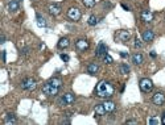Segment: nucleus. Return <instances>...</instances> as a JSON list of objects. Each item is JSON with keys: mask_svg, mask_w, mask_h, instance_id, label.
Here are the masks:
<instances>
[{"mask_svg": "<svg viewBox=\"0 0 165 125\" xmlns=\"http://www.w3.org/2000/svg\"><path fill=\"white\" fill-rule=\"evenodd\" d=\"M114 94V87L111 84L110 82H106V80H100L96 84L95 87V95L98 98H102V99H107L110 96H112Z\"/></svg>", "mask_w": 165, "mask_h": 125, "instance_id": "1", "label": "nucleus"}, {"mask_svg": "<svg viewBox=\"0 0 165 125\" xmlns=\"http://www.w3.org/2000/svg\"><path fill=\"white\" fill-rule=\"evenodd\" d=\"M58 90H60V88L53 86V84H50L49 82H46V83L42 86V92L48 96H55L58 94Z\"/></svg>", "mask_w": 165, "mask_h": 125, "instance_id": "2", "label": "nucleus"}, {"mask_svg": "<svg viewBox=\"0 0 165 125\" xmlns=\"http://www.w3.org/2000/svg\"><path fill=\"white\" fill-rule=\"evenodd\" d=\"M139 87H140V90L143 91V92H149V91H152V88H153V83H152L151 79L144 78L139 82Z\"/></svg>", "mask_w": 165, "mask_h": 125, "instance_id": "3", "label": "nucleus"}, {"mask_svg": "<svg viewBox=\"0 0 165 125\" xmlns=\"http://www.w3.org/2000/svg\"><path fill=\"white\" fill-rule=\"evenodd\" d=\"M129 38H131V33L128 30H118L115 34V40L121 42V44H126Z\"/></svg>", "mask_w": 165, "mask_h": 125, "instance_id": "4", "label": "nucleus"}, {"mask_svg": "<svg viewBox=\"0 0 165 125\" xmlns=\"http://www.w3.org/2000/svg\"><path fill=\"white\" fill-rule=\"evenodd\" d=\"M21 88H24V90H27V91L34 90V88H36V80L32 78L24 79V80L21 82Z\"/></svg>", "mask_w": 165, "mask_h": 125, "instance_id": "5", "label": "nucleus"}, {"mask_svg": "<svg viewBox=\"0 0 165 125\" xmlns=\"http://www.w3.org/2000/svg\"><path fill=\"white\" fill-rule=\"evenodd\" d=\"M81 11L78 8H70L69 11H67V17H69L70 20H73V21H78V20L81 19Z\"/></svg>", "mask_w": 165, "mask_h": 125, "instance_id": "6", "label": "nucleus"}, {"mask_svg": "<svg viewBox=\"0 0 165 125\" xmlns=\"http://www.w3.org/2000/svg\"><path fill=\"white\" fill-rule=\"evenodd\" d=\"M152 101H153L156 105H162L165 101V96L162 92H156L153 95V98H152Z\"/></svg>", "mask_w": 165, "mask_h": 125, "instance_id": "7", "label": "nucleus"}, {"mask_svg": "<svg viewBox=\"0 0 165 125\" xmlns=\"http://www.w3.org/2000/svg\"><path fill=\"white\" fill-rule=\"evenodd\" d=\"M74 100H75L74 94L67 92V94L63 95L62 99H61V103H62V104H72V103H74Z\"/></svg>", "mask_w": 165, "mask_h": 125, "instance_id": "8", "label": "nucleus"}, {"mask_svg": "<svg viewBox=\"0 0 165 125\" xmlns=\"http://www.w3.org/2000/svg\"><path fill=\"white\" fill-rule=\"evenodd\" d=\"M95 54H96V57H105V55L107 54V46H106L103 42H100V44L98 45V47H96Z\"/></svg>", "mask_w": 165, "mask_h": 125, "instance_id": "9", "label": "nucleus"}, {"mask_svg": "<svg viewBox=\"0 0 165 125\" xmlns=\"http://www.w3.org/2000/svg\"><path fill=\"white\" fill-rule=\"evenodd\" d=\"M75 47H77L79 52H85V50L88 49V42L87 40H78L75 42Z\"/></svg>", "mask_w": 165, "mask_h": 125, "instance_id": "10", "label": "nucleus"}, {"mask_svg": "<svg viewBox=\"0 0 165 125\" xmlns=\"http://www.w3.org/2000/svg\"><path fill=\"white\" fill-rule=\"evenodd\" d=\"M140 17H141V20H143V21H145V22H151L152 20H153V13H152L151 11H148V9H147V11H143L140 13Z\"/></svg>", "mask_w": 165, "mask_h": 125, "instance_id": "11", "label": "nucleus"}, {"mask_svg": "<svg viewBox=\"0 0 165 125\" xmlns=\"http://www.w3.org/2000/svg\"><path fill=\"white\" fill-rule=\"evenodd\" d=\"M48 9H49V13L53 15V16H58L61 13V7L57 6V4H50Z\"/></svg>", "mask_w": 165, "mask_h": 125, "instance_id": "12", "label": "nucleus"}, {"mask_svg": "<svg viewBox=\"0 0 165 125\" xmlns=\"http://www.w3.org/2000/svg\"><path fill=\"white\" fill-rule=\"evenodd\" d=\"M98 71H99L98 63H90V65L87 66V73L90 74V75H95V74H98Z\"/></svg>", "mask_w": 165, "mask_h": 125, "instance_id": "13", "label": "nucleus"}, {"mask_svg": "<svg viewBox=\"0 0 165 125\" xmlns=\"http://www.w3.org/2000/svg\"><path fill=\"white\" fill-rule=\"evenodd\" d=\"M153 38H154V33L152 30H144L143 32V40L145 42H151Z\"/></svg>", "mask_w": 165, "mask_h": 125, "instance_id": "14", "label": "nucleus"}, {"mask_svg": "<svg viewBox=\"0 0 165 125\" xmlns=\"http://www.w3.org/2000/svg\"><path fill=\"white\" fill-rule=\"evenodd\" d=\"M103 105H105V109H106V112L107 113H111V112H114L115 111V108H116V105H115V103L114 101H105L103 103Z\"/></svg>", "mask_w": 165, "mask_h": 125, "instance_id": "15", "label": "nucleus"}, {"mask_svg": "<svg viewBox=\"0 0 165 125\" xmlns=\"http://www.w3.org/2000/svg\"><path fill=\"white\" fill-rule=\"evenodd\" d=\"M7 7H8V11L16 12V11H19V1H17V0H11Z\"/></svg>", "mask_w": 165, "mask_h": 125, "instance_id": "16", "label": "nucleus"}, {"mask_svg": "<svg viewBox=\"0 0 165 125\" xmlns=\"http://www.w3.org/2000/svg\"><path fill=\"white\" fill-rule=\"evenodd\" d=\"M132 62L135 63V65H140L143 63V55L140 53H135V54L132 55Z\"/></svg>", "mask_w": 165, "mask_h": 125, "instance_id": "17", "label": "nucleus"}, {"mask_svg": "<svg viewBox=\"0 0 165 125\" xmlns=\"http://www.w3.org/2000/svg\"><path fill=\"white\" fill-rule=\"evenodd\" d=\"M36 21H37V25H39L40 28H45V27H46V20H45L41 15H39V13L36 15Z\"/></svg>", "mask_w": 165, "mask_h": 125, "instance_id": "18", "label": "nucleus"}, {"mask_svg": "<svg viewBox=\"0 0 165 125\" xmlns=\"http://www.w3.org/2000/svg\"><path fill=\"white\" fill-rule=\"evenodd\" d=\"M69 38H66V37H63V38H61L60 41H58V47L60 49H65V47H67L69 46Z\"/></svg>", "mask_w": 165, "mask_h": 125, "instance_id": "19", "label": "nucleus"}, {"mask_svg": "<svg viewBox=\"0 0 165 125\" xmlns=\"http://www.w3.org/2000/svg\"><path fill=\"white\" fill-rule=\"evenodd\" d=\"M95 113L98 115V116H103V115L107 113L105 109V105H103V104H98V105L95 107Z\"/></svg>", "mask_w": 165, "mask_h": 125, "instance_id": "20", "label": "nucleus"}, {"mask_svg": "<svg viewBox=\"0 0 165 125\" xmlns=\"http://www.w3.org/2000/svg\"><path fill=\"white\" fill-rule=\"evenodd\" d=\"M49 83H50V84H53V86H55V87H58V88L62 86V82H61L60 78H52L49 80Z\"/></svg>", "mask_w": 165, "mask_h": 125, "instance_id": "21", "label": "nucleus"}, {"mask_svg": "<svg viewBox=\"0 0 165 125\" xmlns=\"http://www.w3.org/2000/svg\"><path fill=\"white\" fill-rule=\"evenodd\" d=\"M87 24L91 25V27L96 25V24H98V17L94 16V15H93V16H90V17H88V20H87Z\"/></svg>", "mask_w": 165, "mask_h": 125, "instance_id": "22", "label": "nucleus"}, {"mask_svg": "<svg viewBox=\"0 0 165 125\" xmlns=\"http://www.w3.org/2000/svg\"><path fill=\"white\" fill-rule=\"evenodd\" d=\"M6 124H16V119L13 115H7L6 117Z\"/></svg>", "mask_w": 165, "mask_h": 125, "instance_id": "23", "label": "nucleus"}, {"mask_svg": "<svg viewBox=\"0 0 165 125\" xmlns=\"http://www.w3.org/2000/svg\"><path fill=\"white\" fill-rule=\"evenodd\" d=\"M160 122L161 121H160L157 117H149L148 119V125H159Z\"/></svg>", "mask_w": 165, "mask_h": 125, "instance_id": "24", "label": "nucleus"}, {"mask_svg": "<svg viewBox=\"0 0 165 125\" xmlns=\"http://www.w3.org/2000/svg\"><path fill=\"white\" fill-rule=\"evenodd\" d=\"M83 4H85V7H87V8H91V7L95 6V0H83Z\"/></svg>", "mask_w": 165, "mask_h": 125, "instance_id": "25", "label": "nucleus"}, {"mask_svg": "<svg viewBox=\"0 0 165 125\" xmlns=\"http://www.w3.org/2000/svg\"><path fill=\"white\" fill-rule=\"evenodd\" d=\"M103 59H105V62L106 63H112V57H110V55H108V54H106L105 55V57H103Z\"/></svg>", "mask_w": 165, "mask_h": 125, "instance_id": "26", "label": "nucleus"}, {"mask_svg": "<svg viewBox=\"0 0 165 125\" xmlns=\"http://www.w3.org/2000/svg\"><path fill=\"white\" fill-rule=\"evenodd\" d=\"M120 68H121V73H123V74H128L129 73V67L127 65H121Z\"/></svg>", "mask_w": 165, "mask_h": 125, "instance_id": "27", "label": "nucleus"}, {"mask_svg": "<svg viewBox=\"0 0 165 125\" xmlns=\"http://www.w3.org/2000/svg\"><path fill=\"white\" fill-rule=\"evenodd\" d=\"M135 47H136V49L141 47V41L139 40V38H136V40H135Z\"/></svg>", "mask_w": 165, "mask_h": 125, "instance_id": "28", "label": "nucleus"}, {"mask_svg": "<svg viewBox=\"0 0 165 125\" xmlns=\"http://www.w3.org/2000/svg\"><path fill=\"white\" fill-rule=\"evenodd\" d=\"M61 59H62L63 62H67V61H69L70 58H69V55H66V54H61Z\"/></svg>", "mask_w": 165, "mask_h": 125, "instance_id": "29", "label": "nucleus"}, {"mask_svg": "<svg viewBox=\"0 0 165 125\" xmlns=\"http://www.w3.org/2000/svg\"><path fill=\"white\" fill-rule=\"evenodd\" d=\"M126 124H138V121H135V120H128Z\"/></svg>", "mask_w": 165, "mask_h": 125, "instance_id": "30", "label": "nucleus"}, {"mask_svg": "<svg viewBox=\"0 0 165 125\" xmlns=\"http://www.w3.org/2000/svg\"><path fill=\"white\" fill-rule=\"evenodd\" d=\"M120 55H121V57H123V58H126V57H128V54H127V53H126V52H121V53H120Z\"/></svg>", "mask_w": 165, "mask_h": 125, "instance_id": "31", "label": "nucleus"}, {"mask_svg": "<svg viewBox=\"0 0 165 125\" xmlns=\"http://www.w3.org/2000/svg\"><path fill=\"white\" fill-rule=\"evenodd\" d=\"M62 124H70V120H63Z\"/></svg>", "mask_w": 165, "mask_h": 125, "instance_id": "32", "label": "nucleus"}, {"mask_svg": "<svg viewBox=\"0 0 165 125\" xmlns=\"http://www.w3.org/2000/svg\"><path fill=\"white\" fill-rule=\"evenodd\" d=\"M161 122L165 125V113H164V116H162V119H161Z\"/></svg>", "mask_w": 165, "mask_h": 125, "instance_id": "33", "label": "nucleus"}, {"mask_svg": "<svg viewBox=\"0 0 165 125\" xmlns=\"http://www.w3.org/2000/svg\"><path fill=\"white\" fill-rule=\"evenodd\" d=\"M1 55H3V62H6V52H3V54Z\"/></svg>", "mask_w": 165, "mask_h": 125, "instance_id": "34", "label": "nucleus"}, {"mask_svg": "<svg viewBox=\"0 0 165 125\" xmlns=\"http://www.w3.org/2000/svg\"><path fill=\"white\" fill-rule=\"evenodd\" d=\"M121 7H123V8H124V9H126V11H128V7H127V6H126V4H121Z\"/></svg>", "mask_w": 165, "mask_h": 125, "instance_id": "35", "label": "nucleus"}, {"mask_svg": "<svg viewBox=\"0 0 165 125\" xmlns=\"http://www.w3.org/2000/svg\"><path fill=\"white\" fill-rule=\"evenodd\" d=\"M151 57H156V53H154V52H151Z\"/></svg>", "mask_w": 165, "mask_h": 125, "instance_id": "36", "label": "nucleus"}]
</instances>
